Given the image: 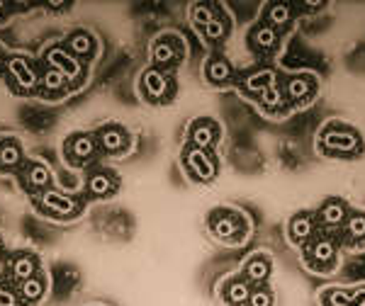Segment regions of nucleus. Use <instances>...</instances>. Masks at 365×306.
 I'll return each mask as SVG.
<instances>
[{
    "mask_svg": "<svg viewBox=\"0 0 365 306\" xmlns=\"http://www.w3.org/2000/svg\"><path fill=\"white\" fill-rule=\"evenodd\" d=\"M317 151L327 158L356 161L365 153V139L361 129L341 120H329L317 134Z\"/></svg>",
    "mask_w": 365,
    "mask_h": 306,
    "instance_id": "obj_1",
    "label": "nucleus"
},
{
    "mask_svg": "<svg viewBox=\"0 0 365 306\" xmlns=\"http://www.w3.org/2000/svg\"><path fill=\"white\" fill-rule=\"evenodd\" d=\"M207 231L217 243L227 246V248H239L246 241L251 238V219L246 211H241L237 207H215L210 209L207 219Z\"/></svg>",
    "mask_w": 365,
    "mask_h": 306,
    "instance_id": "obj_2",
    "label": "nucleus"
},
{
    "mask_svg": "<svg viewBox=\"0 0 365 306\" xmlns=\"http://www.w3.org/2000/svg\"><path fill=\"white\" fill-rule=\"evenodd\" d=\"M339 246H341V241L334 236V233L319 231L309 243H304L302 248H299V260H302V265L312 275L327 278V275L336 273L341 265Z\"/></svg>",
    "mask_w": 365,
    "mask_h": 306,
    "instance_id": "obj_3",
    "label": "nucleus"
},
{
    "mask_svg": "<svg viewBox=\"0 0 365 306\" xmlns=\"http://www.w3.org/2000/svg\"><path fill=\"white\" fill-rule=\"evenodd\" d=\"M280 90L285 95L290 110H304L319 95V78L312 70H295L280 75Z\"/></svg>",
    "mask_w": 365,
    "mask_h": 306,
    "instance_id": "obj_4",
    "label": "nucleus"
},
{
    "mask_svg": "<svg viewBox=\"0 0 365 306\" xmlns=\"http://www.w3.org/2000/svg\"><path fill=\"white\" fill-rule=\"evenodd\" d=\"M180 163L187 180L195 182V185H210L220 175V158H217L215 151H205L185 144L180 151Z\"/></svg>",
    "mask_w": 365,
    "mask_h": 306,
    "instance_id": "obj_5",
    "label": "nucleus"
},
{
    "mask_svg": "<svg viewBox=\"0 0 365 306\" xmlns=\"http://www.w3.org/2000/svg\"><path fill=\"white\" fill-rule=\"evenodd\" d=\"M185 56H187V46L185 39L178 32H161L151 42V61H154V68L158 70L170 73V70H175L185 61Z\"/></svg>",
    "mask_w": 365,
    "mask_h": 306,
    "instance_id": "obj_6",
    "label": "nucleus"
},
{
    "mask_svg": "<svg viewBox=\"0 0 365 306\" xmlns=\"http://www.w3.org/2000/svg\"><path fill=\"white\" fill-rule=\"evenodd\" d=\"M42 58H44L46 66L58 70V73H61L63 78L68 80L71 90H76V88H81V85L86 83V78H88L86 63L81 61V58H76L73 54H71V51L63 44H49L44 49Z\"/></svg>",
    "mask_w": 365,
    "mask_h": 306,
    "instance_id": "obj_7",
    "label": "nucleus"
},
{
    "mask_svg": "<svg viewBox=\"0 0 365 306\" xmlns=\"http://www.w3.org/2000/svg\"><path fill=\"white\" fill-rule=\"evenodd\" d=\"M5 80L17 95H32L39 88V70L27 56L13 54L5 63Z\"/></svg>",
    "mask_w": 365,
    "mask_h": 306,
    "instance_id": "obj_8",
    "label": "nucleus"
},
{
    "mask_svg": "<svg viewBox=\"0 0 365 306\" xmlns=\"http://www.w3.org/2000/svg\"><path fill=\"white\" fill-rule=\"evenodd\" d=\"M139 90L141 97L151 105H166L175 97V80L173 75L166 73V70L158 68H146L139 78Z\"/></svg>",
    "mask_w": 365,
    "mask_h": 306,
    "instance_id": "obj_9",
    "label": "nucleus"
},
{
    "mask_svg": "<svg viewBox=\"0 0 365 306\" xmlns=\"http://www.w3.org/2000/svg\"><path fill=\"white\" fill-rule=\"evenodd\" d=\"M37 207L44 216H51V219H58V221H71V219H76V216H81V211H83V202L49 187V190L39 192Z\"/></svg>",
    "mask_w": 365,
    "mask_h": 306,
    "instance_id": "obj_10",
    "label": "nucleus"
},
{
    "mask_svg": "<svg viewBox=\"0 0 365 306\" xmlns=\"http://www.w3.org/2000/svg\"><path fill=\"white\" fill-rule=\"evenodd\" d=\"M185 144L197 146V149L205 151H217L222 141V125L215 120V117H195V120L187 125V134H185Z\"/></svg>",
    "mask_w": 365,
    "mask_h": 306,
    "instance_id": "obj_11",
    "label": "nucleus"
},
{
    "mask_svg": "<svg viewBox=\"0 0 365 306\" xmlns=\"http://www.w3.org/2000/svg\"><path fill=\"white\" fill-rule=\"evenodd\" d=\"M98 151L100 149H98L96 134L76 132L63 141V161L73 168H83L86 163H91Z\"/></svg>",
    "mask_w": 365,
    "mask_h": 306,
    "instance_id": "obj_12",
    "label": "nucleus"
},
{
    "mask_svg": "<svg viewBox=\"0 0 365 306\" xmlns=\"http://www.w3.org/2000/svg\"><path fill=\"white\" fill-rule=\"evenodd\" d=\"M319 231L322 228H319V221H317V214L309 209L295 211L285 223V236L290 241V246H295L297 250L302 248L304 243H309Z\"/></svg>",
    "mask_w": 365,
    "mask_h": 306,
    "instance_id": "obj_13",
    "label": "nucleus"
},
{
    "mask_svg": "<svg viewBox=\"0 0 365 306\" xmlns=\"http://www.w3.org/2000/svg\"><path fill=\"white\" fill-rule=\"evenodd\" d=\"M246 44L256 56H273L280 51L282 44V32H278L275 27H270L268 22L258 20L256 25L249 29L246 34Z\"/></svg>",
    "mask_w": 365,
    "mask_h": 306,
    "instance_id": "obj_14",
    "label": "nucleus"
},
{
    "mask_svg": "<svg viewBox=\"0 0 365 306\" xmlns=\"http://www.w3.org/2000/svg\"><path fill=\"white\" fill-rule=\"evenodd\" d=\"M349 202L341 197H327L322 202V207L314 211L317 214V221H319V228L327 233H334V231H341L346 223V216H349Z\"/></svg>",
    "mask_w": 365,
    "mask_h": 306,
    "instance_id": "obj_15",
    "label": "nucleus"
},
{
    "mask_svg": "<svg viewBox=\"0 0 365 306\" xmlns=\"http://www.w3.org/2000/svg\"><path fill=\"white\" fill-rule=\"evenodd\" d=\"M96 141H98V149L108 156H125L132 146V137L125 127L120 125H105L100 127L96 132Z\"/></svg>",
    "mask_w": 365,
    "mask_h": 306,
    "instance_id": "obj_16",
    "label": "nucleus"
},
{
    "mask_svg": "<svg viewBox=\"0 0 365 306\" xmlns=\"http://www.w3.org/2000/svg\"><path fill=\"white\" fill-rule=\"evenodd\" d=\"M202 75L212 88H229L237 83V70H234L232 61L222 54H210L202 66Z\"/></svg>",
    "mask_w": 365,
    "mask_h": 306,
    "instance_id": "obj_17",
    "label": "nucleus"
},
{
    "mask_svg": "<svg viewBox=\"0 0 365 306\" xmlns=\"http://www.w3.org/2000/svg\"><path fill=\"white\" fill-rule=\"evenodd\" d=\"M278 78L280 75L275 73L273 68H256V70H251V73L241 75V78L237 80V85H239L241 95H246L249 100L256 102V100L261 97L270 85L278 83Z\"/></svg>",
    "mask_w": 365,
    "mask_h": 306,
    "instance_id": "obj_18",
    "label": "nucleus"
},
{
    "mask_svg": "<svg viewBox=\"0 0 365 306\" xmlns=\"http://www.w3.org/2000/svg\"><path fill=\"white\" fill-rule=\"evenodd\" d=\"M341 243L346 246L351 253H363L365 250V209H351L346 216V223L341 228Z\"/></svg>",
    "mask_w": 365,
    "mask_h": 306,
    "instance_id": "obj_19",
    "label": "nucleus"
},
{
    "mask_svg": "<svg viewBox=\"0 0 365 306\" xmlns=\"http://www.w3.org/2000/svg\"><path fill=\"white\" fill-rule=\"evenodd\" d=\"M322 306H365V282L353 287H327L319 292Z\"/></svg>",
    "mask_w": 365,
    "mask_h": 306,
    "instance_id": "obj_20",
    "label": "nucleus"
},
{
    "mask_svg": "<svg viewBox=\"0 0 365 306\" xmlns=\"http://www.w3.org/2000/svg\"><path fill=\"white\" fill-rule=\"evenodd\" d=\"M241 275L251 282L253 287L256 285H268L270 275H273V255L266 250H256L241 263Z\"/></svg>",
    "mask_w": 365,
    "mask_h": 306,
    "instance_id": "obj_21",
    "label": "nucleus"
},
{
    "mask_svg": "<svg viewBox=\"0 0 365 306\" xmlns=\"http://www.w3.org/2000/svg\"><path fill=\"white\" fill-rule=\"evenodd\" d=\"M253 285L244 278L241 273L229 275L227 280H222L220 285V299L225 306H246L249 304Z\"/></svg>",
    "mask_w": 365,
    "mask_h": 306,
    "instance_id": "obj_22",
    "label": "nucleus"
},
{
    "mask_svg": "<svg viewBox=\"0 0 365 306\" xmlns=\"http://www.w3.org/2000/svg\"><path fill=\"white\" fill-rule=\"evenodd\" d=\"M66 49L73 54L76 58H81V61H93V58L98 56V39L93 32H88V29H71V32L66 34V39L61 42Z\"/></svg>",
    "mask_w": 365,
    "mask_h": 306,
    "instance_id": "obj_23",
    "label": "nucleus"
},
{
    "mask_svg": "<svg viewBox=\"0 0 365 306\" xmlns=\"http://www.w3.org/2000/svg\"><path fill=\"white\" fill-rule=\"evenodd\" d=\"M86 187H88V192H91L93 197L110 199V197L117 195V190H120V178H117L115 170L98 168V170H93V173L88 175Z\"/></svg>",
    "mask_w": 365,
    "mask_h": 306,
    "instance_id": "obj_24",
    "label": "nucleus"
},
{
    "mask_svg": "<svg viewBox=\"0 0 365 306\" xmlns=\"http://www.w3.org/2000/svg\"><path fill=\"white\" fill-rule=\"evenodd\" d=\"M20 180H22V185H25V190L37 192L39 195V192L51 187V168L42 161H27V163H22Z\"/></svg>",
    "mask_w": 365,
    "mask_h": 306,
    "instance_id": "obj_25",
    "label": "nucleus"
},
{
    "mask_svg": "<svg viewBox=\"0 0 365 306\" xmlns=\"http://www.w3.org/2000/svg\"><path fill=\"white\" fill-rule=\"evenodd\" d=\"M256 105H258V110H261L263 115L273 117V120H285V117L292 112L290 105H287L285 95H282V90H280V78H278V83L270 85L268 90L256 100Z\"/></svg>",
    "mask_w": 365,
    "mask_h": 306,
    "instance_id": "obj_26",
    "label": "nucleus"
},
{
    "mask_svg": "<svg viewBox=\"0 0 365 306\" xmlns=\"http://www.w3.org/2000/svg\"><path fill=\"white\" fill-rule=\"evenodd\" d=\"M295 5L292 3H282V0H273V3L263 5V15L261 20L268 22L270 27H275L278 32H285L287 27L295 22Z\"/></svg>",
    "mask_w": 365,
    "mask_h": 306,
    "instance_id": "obj_27",
    "label": "nucleus"
},
{
    "mask_svg": "<svg viewBox=\"0 0 365 306\" xmlns=\"http://www.w3.org/2000/svg\"><path fill=\"white\" fill-rule=\"evenodd\" d=\"M232 34V17H229L225 5L217 3V10H215V17L207 22V27L200 32V37L210 44H220V42H227V37Z\"/></svg>",
    "mask_w": 365,
    "mask_h": 306,
    "instance_id": "obj_28",
    "label": "nucleus"
},
{
    "mask_svg": "<svg viewBox=\"0 0 365 306\" xmlns=\"http://www.w3.org/2000/svg\"><path fill=\"white\" fill-rule=\"evenodd\" d=\"M37 93L44 100H58V97H66L68 95L71 85H68V80L63 78L61 73H58V70L46 66L42 73H39V88H37Z\"/></svg>",
    "mask_w": 365,
    "mask_h": 306,
    "instance_id": "obj_29",
    "label": "nucleus"
},
{
    "mask_svg": "<svg viewBox=\"0 0 365 306\" xmlns=\"http://www.w3.org/2000/svg\"><path fill=\"white\" fill-rule=\"evenodd\" d=\"M46 287H49V282H46V278L42 273L25 280V282H20V285H17V297H20V304H27V306L39 304L46 297Z\"/></svg>",
    "mask_w": 365,
    "mask_h": 306,
    "instance_id": "obj_30",
    "label": "nucleus"
},
{
    "mask_svg": "<svg viewBox=\"0 0 365 306\" xmlns=\"http://www.w3.org/2000/svg\"><path fill=\"white\" fill-rule=\"evenodd\" d=\"M10 275H13V280L20 285V282H25L29 278H34V275H39V258L34 255V253H17L13 258V263H10Z\"/></svg>",
    "mask_w": 365,
    "mask_h": 306,
    "instance_id": "obj_31",
    "label": "nucleus"
},
{
    "mask_svg": "<svg viewBox=\"0 0 365 306\" xmlns=\"http://www.w3.org/2000/svg\"><path fill=\"white\" fill-rule=\"evenodd\" d=\"M25 163L22 144L13 137L0 139V170H17Z\"/></svg>",
    "mask_w": 365,
    "mask_h": 306,
    "instance_id": "obj_32",
    "label": "nucleus"
},
{
    "mask_svg": "<svg viewBox=\"0 0 365 306\" xmlns=\"http://www.w3.org/2000/svg\"><path fill=\"white\" fill-rule=\"evenodd\" d=\"M215 10H217V3H192L190 5V22L197 34L202 32V29L207 27V22L215 17Z\"/></svg>",
    "mask_w": 365,
    "mask_h": 306,
    "instance_id": "obj_33",
    "label": "nucleus"
},
{
    "mask_svg": "<svg viewBox=\"0 0 365 306\" xmlns=\"http://www.w3.org/2000/svg\"><path fill=\"white\" fill-rule=\"evenodd\" d=\"M246 306H275V292L268 285H256Z\"/></svg>",
    "mask_w": 365,
    "mask_h": 306,
    "instance_id": "obj_34",
    "label": "nucleus"
},
{
    "mask_svg": "<svg viewBox=\"0 0 365 306\" xmlns=\"http://www.w3.org/2000/svg\"><path fill=\"white\" fill-rule=\"evenodd\" d=\"M0 306H20V297H17V292L8 290L3 282H0Z\"/></svg>",
    "mask_w": 365,
    "mask_h": 306,
    "instance_id": "obj_35",
    "label": "nucleus"
},
{
    "mask_svg": "<svg viewBox=\"0 0 365 306\" xmlns=\"http://www.w3.org/2000/svg\"><path fill=\"white\" fill-rule=\"evenodd\" d=\"M8 17H10L8 3H3V0H0V25H5V22H8Z\"/></svg>",
    "mask_w": 365,
    "mask_h": 306,
    "instance_id": "obj_36",
    "label": "nucleus"
},
{
    "mask_svg": "<svg viewBox=\"0 0 365 306\" xmlns=\"http://www.w3.org/2000/svg\"><path fill=\"white\" fill-rule=\"evenodd\" d=\"M8 51L3 49V46H0V75H5V63H8Z\"/></svg>",
    "mask_w": 365,
    "mask_h": 306,
    "instance_id": "obj_37",
    "label": "nucleus"
},
{
    "mask_svg": "<svg viewBox=\"0 0 365 306\" xmlns=\"http://www.w3.org/2000/svg\"><path fill=\"white\" fill-rule=\"evenodd\" d=\"M0 250H3V238H0Z\"/></svg>",
    "mask_w": 365,
    "mask_h": 306,
    "instance_id": "obj_38",
    "label": "nucleus"
}]
</instances>
